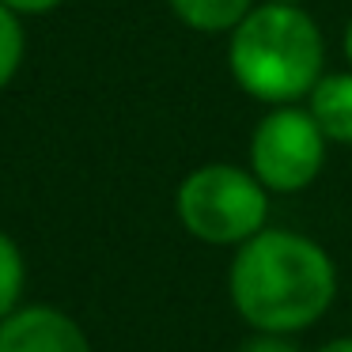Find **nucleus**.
Returning a JSON list of instances; mask_svg holds the SVG:
<instances>
[{
    "mask_svg": "<svg viewBox=\"0 0 352 352\" xmlns=\"http://www.w3.org/2000/svg\"><path fill=\"white\" fill-rule=\"evenodd\" d=\"M231 80L265 107L303 102L326 76V38L303 4H254L228 42Z\"/></svg>",
    "mask_w": 352,
    "mask_h": 352,
    "instance_id": "nucleus-2",
    "label": "nucleus"
},
{
    "mask_svg": "<svg viewBox=\"0 0 352 352\" xmlns=\"http://www.w3.org/2000/svg\"><path fill=\"white\" fill-rule=\"evenodd\" d=\"M326 144L329 140L322 137L307 107L288 102V107H273L254 125L246 160L254 178L269 193H303L307 186L318 182L326 167Z\"/></svg>",
    "mask_w": 352,
    "mask_h": 352,
    "instance_id": "nucleus-4",
    "label": "nucleus"
},
{
    "mask_svg": "<svg viewBox=\"0 0 352 352\" xmlns=\"http://www.w3.org/2000/svg\"><path fill=\"white\" fill-rule=\"evenodd\" d=\"M314 352H352V337H333V341L318 344Z\"/></svg>",
    "mask_w": 352,
    "mask_h": 352,
    "instance_id": "nucleus-12",
    "label": "nucleus"
},
{
    "mask_svg": "<svg viewBox=\"0 0 352 352\" xmlns=\"http://www.w3.org/2000/svg\"><path fill=\"white\" fill-rule=\"evenodd\" d=\"M303 102L329 144H352V69L326 72Z\"/></svg>",
    "mask_w": 352,
    "mask_h": 352,
    "instance_id": "nucleus-6",
    "label": "nucleus"
},
{
    "mask_svg": "<svg viewBox=\"0 0 352 352\" xmlns=\"http://www.w3.org/2000/svg\"><path fill=\"white\" fill-rule=\"evenodd\" d=\"M175 19L201 34H231L246 16L254 0H167Z\"/></svg>",
    "mask_w": 352,
    "mask_h": 352,
    "instance_id": "nucleus-7",
    "label": "nucleus"
},
{
    "mask_svg": "<svg viewBox=\"0 0 352 352\" xmlns=\"http://www.w3.org/2000/svg\"><path fill=\"white\" fill-rule=\"evenodd\" d=\"M341 50H344V61H349V69H352V19H349V27H344V34H341Z\"/></svg>",
    "mask_w": 352,
    "mask_h": 352,
    "instance_id": "nucleus-13",
    "label": "nucleus"
},
{
    "mask_svg": "<svg viewBox=\"0 0 352 352\" xmlns=\"http://www.w3.org/2000/svg\"><path fill=\"white\" fill-rule=\"evenodd\" d=\"M239 352H303L288 333H254L250 341H243Z\"/></svg>",
    "mask_w": 352,
    "mask_h": 352,
    "instance_id": "nucleus-10",
    "label": "nucleus"
},
{
    "mask_svg": "<svg viewBox=\"0 0 352 352\" xmlns=\"http://www.w3.org/2000/svg\"><path fill=\"white\" fill-rule=\"evenodd\" d=\"M0 352H95L84 326L50 303H23L0 322Z\"/></svg>",
    "mask_w": 352,
    "mask_h": 352,
    "instance_id": "nucleus-5",
    "label": "nucleus"
},
{
    "mask_svg": "<svg viewBox=\"0 0 352 352\" xmlns=\"http://www.w3.org/2000/svg\"><path fill=\"white\" fill-rule=\"evenodd\" d=\"M4 8H12L16 16H46V12L61 8L65 0H0Z\"/></svg>",
    "mask_w": 352,
    "mask_h": 352,
    "instance_id": "nucleus-11",
    "label": "nucleus"
},
{
    "mask_svg": "<svg viewBox=\"0 0 352 352\" xmlns=\"http://www.w3.org/2000/svg\"><path fill=\"white\" fill-rule=\"evenodd\" d=\"M269 4H307V0H269Z\"/></svg>",
    "mask_w": 352,
    "mask_h": 352,
    "instance_id": "nucleus-14",
    "label": "nucleus"
},
{
    "mask_svg": "<svg viewBox=\"0 0 352 352\" xmlns=\"http://www.w3.org/2000/svg\"><path fill=\"white\" fill-rule=\"evenodd\" d=\"M228 296L254 333H303L337 299V265L303 231L261 228L235 246Z\"/></svg>",
    "mask_w": 352,
    "mask_h": 352,
    "instance_id": "nucleus-1",
    "label": "nucleus"
},
{
    "mask_svg": "<svg viewBox=\"0 0 352 352\" xmlns=\"http://www.w3.org/2000/svg\"><path fill=\"white\" fill-rule=\"evenodd\" d=\"M27 54V34H23V16L0 4V91L19 76V65Z\"/></svg>",
    "mask_w": 352,
    "mask_h": 352,
    "instance_id": "nucleus-9",
    "label": "nucleus"
},
{
    "mask_svg": "<svg viewBox=\"0 0 352 352\" xmlns=\"http://www.w3.org/2000/svg\"><path fill=\"white\" fill-rule=\"evenodd\" d=\"M23 288H27V261L19 243L0 231V322L8 318L16 307H23Z\"/></svg>",
    "mask_w": 352,
    "mask_h": 352,
    "instance_id": "nucleus-8",
    "label": "nucleus"
},
{
    "mask_svg": "<svg viewBox=\"0 0 352 352\" xmlns=\"http://www.w3.org/2000/svg\"><path fill=\"white\" fill-rule=\"evenodd\" d=\"M175 212L205 246H243L269 220V190L250 167L205 163L178 182Z\"/></svg>",
    "mask_w": 352,
    "mask_h": 352,
    "instance_id": "nucleus-3",
    "label": "nucleus"
}]
</instances>
